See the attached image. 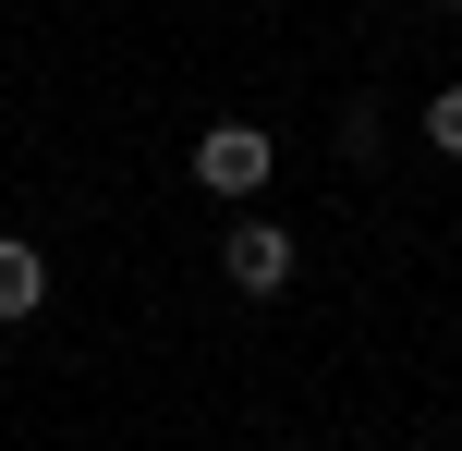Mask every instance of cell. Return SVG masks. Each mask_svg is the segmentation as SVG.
I'll return each mask as SVG.
<instances>
[{
    "label": "cell",
    "instance_id": "cell-1",
    "mask_svg": "<svg viewBox=\"0 0 462 451\" xmlns=\"http://www.w3.org/2000/svg\"><path fill=\"white\" fill-rule=\"evenodd\" d=\"M268 171H280V146L255 135V122H208V135H195V183H208V195H231V208H244Z\"/></svg>",
    "mask_w": 462,
    "mask_h": 451
},
{
    "label": "cell",
    "instance_id": "cell-2",
    "mask_svg": "<svg viewBox=\"0 0 462 451\" xmlns=\"http://www.w3.org/2000/svg\"><path fill=\"white\" fill-rule=\"evenodd\" d=\"M219 268H231V293H292V232L244 208V220L219 232Z\"/></svg>",
    "mask_w": 462,
    "mask_h": 451
},
{
    "label": "cell",
    "instance_id": "cell-3",
    "mask_svg": "<svg viewBox=\"0 0 462 451\" xmlns=\"http://www.w3.org/2000/svg\"><path fill=\"white\" fill-rule=\"evenodd\" d=\"M49 305V257L24 232H0V330H13V317H37Z\"/></svg>",
    "mask_w": 462,
    "mask_h": 451
},
{
    "label": "cell",
    "instance_id": "cell-4",
    "mask_svg": "<svg viewBox=\"0 0 462 451\" xmlns=\"http://www.w3.org/2000/svg\"><path fill=\"white\" fill-rule=\"evenodd\" d=\"M426 146H439V159H462V86L426 98Z\"/></svg>",
    "mask_w": 462,
    "mask_h": 451
},
{
    "label": "cell",
    "instance_id": "cell-5",
    "mask_svg": "<svg viewBox=\"0 0 462 451\" xmlns=\"http://www.w3.org/2000/svg\"><path fill=\"white\" fill-rule=\"evenodd\" d=\"M439 13H462V0H439Z\"/></svg>",
    "mask_w": 462,
    "mask_h": 451
},
{
    "label": "cell",
    "instance_id": "cell-6",
    "mask_svg": "<svg viewBox=\"0 0 462 451\" xmlns=\"http://www.w3.org/2000/svg\"><path fill=\"white\" fill-rule=\"evenodd\" d=\"M450 451H462V439H450Z\"/></svg>",
    "mask_w": 462,
    "mask_h": 451
}]
</instances>
